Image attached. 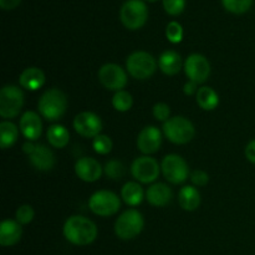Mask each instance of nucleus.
<instances>
[{
	"label": "nucleus",
	"mask_w": 255,
	"mask_h": 255,
	"mask_svg": "<svg viewBox=\"0 0 255 255\" xmlns=\"http://www.w3.org/2000/svg\"><path fill=\"white\" fill-rule=\"evenodd\" d=\"M64 237L74 246H89L97 238L96 224L82 216H72L64 224Z\"/></svg>",
	"instance_id": "f257e3e1"
},
{
	"label": "nucleus",
	"mask_w": 255,
	"mask_h": 255,
	"mask_svg": "<svg viewBox=\"0 0 255 255\" xmlns=\"http://www.w3.org/2000/svg\"><path fill=\"white\" fill-rule=\"evenodd\" d=\"M40 115L47 121H57L65 115L67 109V97L61 90L50 89L39 100Z\"/></svg>",
	"instance_id": "f03ea898"
},
{
	"label": "nucleus",
	"mask_w": 255,
	"mask_h": 255,
	"mask_svg": "<svg viewBox=\"0 0 255 255\" xmlns=\"http://www.w3.org/2000/svg\"><path fill=\"white\" fill-rule=\"evenodd\" d=\"M143 227V216L137 209H127L117 218L115 223V233L122 241H129L139 236Z\"/></svg>",
	"instance_id": "7ed1b4c3"
},
{
	"label": "nucleus",
	"mask_w": 255,
	"mask_h": 255,
	"mask_svg": "<svg viewBox=\"0 0 255 255\" xmlns=\"http://www.w3.org/2000/svg\"><path fill=\"white\" fill-rule=\"evenodd\" d=\"M164 136L176 144H186L193 139L196 134L193 124L183 116H176L166 121L162 126Z\"/></svg>",
	"instance_id": "20e7f679"
},
{
	"label": "nucleus",
	"mask_w": 255,
	"mask_h": 255,
	"mask_svg": "<svg viewBox=\"0 0 255 255\" xmlns=\"http://www.w3.org/2000/svg\"><path fill=\"white\" fill-rule=\"evenodd\" d=\"M120 19L127 29H141L148 19L147 5L143 0H128L120 10Z\"/></svg>",
	"instance_id": "39448f33"
},
{
	"label": "nucleus",
	"mask_w": 255,
	"mask_h": 255,
	"mask_svg": "<svg viewBox=\"0 0 255 255\" xmlns=\"http://www.w3.org/2000/svg\"><path fill=\"white\" fill-rule=\"evenodd\" d=\"M126 69L132 77L146 80L154 74L157 69L156 59L146 51H136L127 57Z\"/></svg>",
	"instance_id": "423d86ee"
},
{
	"label": "nucleus",
	"mask_w": 255,
	"mask_h": 255,
	"mask_svg": "<svg viewBox=\"0 0 255 255\" xmlns=\"http://www.w3.org/2000/svg\"><path fill=\"white\" fill-rule=\"evenodd\" d=\"M24 105V94L19 87L6 85L0 91V116L14 119L20 114Z\"/></svg>",
	"instance_id": "0eeeda50"
},
{
	"label": "nucleus",
	"mask_w": 255,
	"mask_h": 255,
	"mask_svg": "<svg viewBox=\"0 0 255 255\" xmlns=\"http://www.w3.org/2000/svg\"><path fill=\"white\" fill-rule=\"evenodd\" d=\"M89 207L91 212L100 217H110L116 214L121 208L119 196L110 191H97L90 197Z\"/></svg>",
	"instance_id": "6e6552de"
},
{
	"label": "nucleus",
	"mask_w": 255,
	"mask_h": 255,
	"mask_svg": "<svg viewBox=\"0 0 255 255\" xmlns=\"http://www.w3.org/2000/svg\"><path fill=\"white\" fill-rule=\"evenodd\" d=\"M162 173L164 178L172 184H181L187 181L189 176V168L187 162L178 154H167L161 163Z\"/></svg>",
	"instance_id": "1a4fd4ad"
},
{
	"label": "nucleus",
	"mask_w": 255,
	"mask_h": 255,
	"mask_svg": "<svg viewBox=\"0 0 255 255\" xmlns=\"http://www.w3.org/2000/svg\"><path fill=\"white\" fill-rule=\"evenodd\" d=\"M131 173L133 178L141 183H153L159 176V164L149 156L138 157L132 163Z\"/></svg>",
	"instance_id": "9d476101"
},
{
	"label": "nucleus",
	"mask_w": 255,
	"mask_h": 255,
	"mask_svg": "<svg viewBox=\"0 0 255 255\" xmlns=\"http://www.w3.org/2000/svg\"><path fill=\"white\" fill-rule=\"evenodd\" d=\"M99 80L107 90L117 92L127 85V74L120 65L106 64L100 69Z\"/></svg>",
	"instance_id": "9b49d317"
},
{
	"label": "nucleus",
	"mask_w": 255,
	"mask_h": 255,
	"mask_svg": "<svg viewBox=\"0 0 255 255\" xmlns=\"http://www.w3.org/2000/svg\"><path fill=\"white\" fill-rule=\"evenodd\" d=\"M184 71L191 81L203 84L211 75V64L203 55L192 54L184 61Z\"/></svg>",
	"instance_id": "f8f14e48"
},
{
	"label": "nucleus",
	"mask_w": 255,
	"mask_h": 255,
	"mask_svg": "<svg viewBox=\"0 0 255 255\" xmlns=\"http://www.w3.org/2000/svg\"><path fill=\"white\" fill-rule=\"evenodd\" d=\"M74 128L85 138H95L101 134L100 132L102 129V121L94 112L85 111L74 119Z\"/></svg>",
	"instance_id": "ddd939ff"
},
{
	"label": "nucleus",
	"mask_w": 255,
	"mask_h": 255,
	"mask_svg": "<svg viewBox=\"0 0 255 255\" xmlns=\"http://www.w3.org/2000/svg\"><path fill=\"white\" fill-rule=\"evenodd\" d=\"M162 144V133L156 126H147L142 128L137 137V147L143 154L154 153Z\"/></svg>",
	"instance_id": "4468645a"
},
{
	"label": "nucleus",
	"mask_w": 255,
	"mask_h": 255,
	"mask_svg": "<svg viewBox=\"0 0 255 255\" xmlns=\"http://www.w3.org/2000/svg\"><path fill=\"white\" fill-rule=\"evenodd\" d=\"M102 169L104 168L101 167L100 162L92 157H82V158L77 159L76 164H75L76 176L81 181L87 182V183L99 181L102 176Z\"/></svg>",
	"instance_id": "2eb2a0df"
},
{
	"label": "nucleus",
	"mask_w": 255,
	"mask_h": 255,
	"mask_svg": "<svg viewBox=\"0 0 255 255\" xmlns=\"http://www.w3.org/2000/svg\"><path fill=\"white\" fill-rule=\"evenodd\" d=\"M20 131L29 141H36L42 131L41 119L34 111H27L20 119Z\"/></svg>",
	"instance_id": "dca6fc26"
},
{
	"label": "nucleus",
	"mask_w": 255,
	"mask_h": 255,
	"mask_svg": "<svg viewBox=\"0 0 255 255\" xmlns=\"http://www.w3.org/2000/svg\"><path fill=\"white\" fill-rule=\"evenodd\" d=\"M29 159L35 168L42 172L51 171L56 162L51 149L44 144H36L34 152L29 156Z\"/></svg>",
	"instance_id": "f3484780"
},
{
	"label": "nucleus",
	"mask_w": 255,
	"mask_h": 255,
	"mask_svg": "<svg viewBox=\"0 0 255 255\" xmlns=\"http://www.w3.org/2000/svg\"><path fill=\"white\" fill-rule=\"evenodd\" d=\"M22 229L17 221L5 219L0 224V244L2 247H12L21 239Z\"/></svg>",
	"instance_id": "a211bd4d"
},
{
	"label": "nucleus",
	"mask_w": 255,
	"mask_h": 255,
	"mask_svg": "<svg viewBox=\"0 0 255 255\" xmlns=\"http://www.w3.org/2000/svg\"><path fill=\"white\" fill-rule=\"evenodd\" d=\"M146 198L153 207H166L172 199V189L164 183H154L147 189Z\"/></svg>",
	"instance_id": "6ab92c4d"
},
{
	"label": "nucleus",
	"mask_w": 255,
	"mask_h": 255,
	"mask_svg": "<svg viewBox=\"0 0 255 255\" xmlns=\"http://www.w3.org/2000/svg\"><path fill=\"white\" fill-rule=\"evenodd\" d=\"M19 82L24 89L29 91H37L45 84V74L39 67H27L21 72Z\"/></svg>",
	"instance_id": "aec40b11"
},
{
	"label": "nucleus",
	"mask_w": 255,
	"mask_h": 255,
	"mask_svg": "<svg viewBox=\"0 0 255 255\" xmlns=\"http://www.w3.org/2000/svg\"><path fill=\"white\" fill-rule=\"evenodd\" d=\"M158 65L163 74L168 75V76H174L182 69V57L174 50H167V51L162 52L159 56Z\"/></svg>",
	"instance_id": "412c9836"
},
{
	"label": "nucleus",
	"mask_w": 255,
	"mask_h": 255,
	"mask_svg": "<svg viewBox=\"0 0 255 255\" xmlns=\"http://www.w3.org/2000/svg\"><path fill=\"white\" fill-rule=\"evenodd\" d=\"M178 203L184 211L193 212L201 204V193L193 186H186L179 191Z\"/></svg>",
	"instance_id": "4be33fe9"
},
{
	"label": "nucleus",
	"mask_w": 255,
	"mask_h": 255,
	"mask_svg": "<svg viewBox=\"0 0 255 255\" xmlns=\"http://www.w3.org/2000/svg\"><path fill=\"white\" fill-rule=\"evenodd\" d=\"M121 197L126 204L131 207H136L142 203L144 198V193L142 187L137 182H127L122 187Z\"/></svg>",
	"instance_id": "5701e85b"
},
{
	"label": "nucleus",
	"mask_w": 255,
	"mask_h": 255,
	"mask_svg": "<svg viewBox=\"0 0 255 255\" xmlns=\"http://www.w3.org/2000/svg\"><path fill=\"white\" fill-rule=\"evenodd\" d=\"M47 141L55 148H64L70 142V133L62 125H52L47 129Z\"/></svg>",
	"instance_id": "b1692460"
},
{
	"label": "nucleus",
	"mask_w": 255,
	"mask_h": 255,
	"mask_svg": "<svg viewBox=\"0 0 255 255\" xmlns=\"http://www.w3.org/2000/svg\"><path fill=\"white\" fill-rule=\"evenodd\" d=\"M197 104L204 111H212L219 105V96L212 87L203 86L197 92Z\"/></svg>",
	"instance_id": "393cba45"
},
{
	"label": "nucleus",
	"mask_w": 255,
	"mask_h": 255,
	"mask_svg": "<svg viewBox=\"0 0 255 255\" xmlns=\"http://www.w3.org/2000/svg\"><path fill=\"white\" fill-rule=\"evenodd\" d=\"M19 137V129L12 122L2 121L0 124V147L6 149L11 147Z\"/></svg>",
	"instance_id": "a878e982"
},
{
	"label": "nucleus",
	"mask_w": 255,
	"mask_h": 255,
	"mask_svg": "<svg viewBox=\"0 0 255 255\" xmlns=\"http://www.w3.org/2000/svg\"><path fill=\"white\" fill-rule=\"evenodd\" d=\"M132 105H133V99H132V95L129 92L121 90V91H117L116 94L112 97V106L115 107L116 111L120 112H126L128 110H131Z\"/></svg>",
	"instance_id": "bb28decb"
},
{
	"label": "nucleus",
	"mask_w": 255,
	"mask_h": 255,
	"mask_svg": "<svg viewBox=\"0 0 255 255\" xmlns=\"http://www.w3.org/2000/svg\"><path fill=\"white\" fill-rule=\"evenodd\" d=\"M222 4L229 12L241 15L251 9L253 0H222Z\"/></svg>",
	"instance_id": "cd10ccee"
},
{
	"label": "nucleus",
	"mask_w": 255,
	"mask_h": 255,
	"mask_svg": "<svg viewBox=\"0 0 255 255\" xmlns=\"http://www.w3.org/2000/svg\"><path fill=\"white\" fill-rule=\"evenodd\" d=\"M104 171L110 179H121L126 173V167L122 162L117 161V159H111L106 163Z\"/></svg>",
	"instance_id": "c85d7f7f"
},
{
	"label": "nucleus",
	"mask_w": 255,
	"mask_h": 255,
	"mask_svg": "<svg viewBox=\"0 0 255 255\" xmlns=\"http://www.w3.org/2000/svg\"><path fill=\"white\" fill-rule=\"evenodd\" d=\"M92 147H94L95 152L99 154H107L111 152L112 149V141L109 136L106 134H99L92 141Z\"/></svg>",
	"instance_id": "c756f323"
},
{
	"label": "nucleus",
	"mask_w": 255,
	"mask_h": 255,
	"mask_svg": "<svg viewBox=\"0 0 255 255\" xmlns=\"http://www.w3.org/2000/svg\"><path fill=\"white\" fill-rule=\"evenodd\" d=\"M166 37L172 44H178L183 39V27L179 22L171 21L166 27Z\"/></svg>",
	"instance_id": "7c9ffc66"
},
{
	"label": "nucleus",
	"mask_w": 255,
	"mask_h": 255,
	"mask_svg": "<svg viewBox=\"0 0 255 255\" xmlns=\"http://www.w3.org/2000/svg\"><path fill=\"white\" fill-rule=\"evenodd\" d=\"M34 216H35L34 209H32V207L29 206V204H24V206H20L19 208L16 209V213H15L16 221L19 222L20 224L31 223L32 219H34Z\"/></svg>",
	"instance_id": "2f4dec72"
},
{
	"label": "nucleus",
	"mask_w": 255,
	"mask_h": 255,
	"mask_svg": "<svg viewBox=\"0 0 255 255\" xmlns=\"http://www.w3.org/2000/svg\"><path fill=\"white\" fill-rule=\"evenodd\" d=\"M163 7L167 14L177 16L183 12L186 7V0H163Z\"/></svg>",
	"instance_id": "473e14b6"
},
{
	"label": "nucleus",
	"mask_w": 255,
	"mask_h": 255,
	"mask_svg": "<svg viewBox=\"0 0 255 255\" xmlns=\"http://www.w3.org/2000/svg\"><path fill=\"white\" fill-rule=\"evenodd\" d=\"M152 114H153L154 119L157 121L166 122L169 120V115H171V109L167 104L164 102H159V104H156L153 106V110H152Z\"/></svg>",
	"instance_id": "72a5a7b5"
},
{
	"label": "nucleus",
	"mask_w": 255,
	"mask_h": 255,
	"mask_svg": "<svg viewBox=\"0 0 255 255\" xmlns=\"http://www.w3.org/2000/svg\"><path fill=\"white\" fill-rule=\"evenodd\" d=\"M191 181L194 186L204 187L209 182V176L202 169H196L191 173Z\"/></svg>",
	"instance_id": "f704fd0d"
},
{
	"label": "nucleus",
	"mask_w": 255,
	"mask_h": 255,
	"mask_svg": "<svg viewBox=\"0 0 255 255\" xmlns=\"http://www.w3.org/2000/svg\"><path fill=\"white\" fill-rule=\"evenodd\" d=\"M246 157L249 162L255 164V139L249 142L246 147Z\"/></svg>",
	"instance_id": "c9c22d12"
},
{
	"label": "nucleus",
	"mask_w": 255,
	"mask_h": 255,
	"mask_svg": "<svg viewBox=\"0 0 255 255\" xmlns=\"http://www.w3.org/2000/svg\"><path fill=\"white\" fill-rule=\"evenodd\" d=\"M197 82H194V81H191V80H189L188 82H187L186 85H184V87H183V91H184V94L187 95V96H192V95H194L196 94L197 95V92H198V89H197Z\"/></svg>",
	"instance_id": "e433bc0d"
},
{
	"label": "nucleus",
	"mask_w": 255,
	"mask_h": 255,
	"mask_svg": "<svg viewBox=\"0 0 255 255\" xmlns=\"http://www.w3.org/2000/svg\"><path fill=\"white\" fill-rule=\"evenodd\" d=\"M21 2V0H0V6L4 10H12Z\"/></svg>",
	"instance_id": "4c0bfd02"
},
{
	"label": "nucleus",
	"mask_w": 255,
	"mask_h": 255,
	"mask_svg": "<svg viewBox=\"0 0 255 255\" xmlns=\"http://www.w3.org/2000/svg\"><path fill=\"white\" fill-rule=\"evenodd\" d=\"M35 147H36V144L32 143L31 141H27V142H25L24 144H22V151H24L25 153L29 154V156H30V154H31L32 152H34Z\"/></svg>",
	"instance_id": "58836bf2"
},
{
	"label": "nucleus",
	"mask_w": 255,
	"mask_h": 255,
	"mask_svg": "<svg viewBox=\"0 0 255 255\" xmlns=\"http://www.w3.org/2000/svg\"><path fill=\"white\" fill-rule=\"evenodd\" d=\"M146 1H149V2H154V1H157V0H146Z\"/></svg>",
	"instance_id": "ea45409f"
}]
</instances>
